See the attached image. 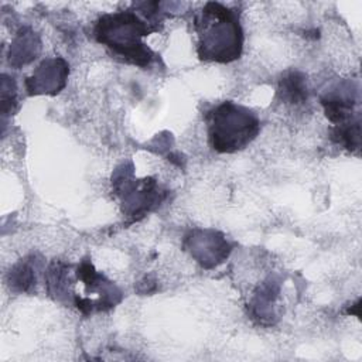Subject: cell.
Masks as SVG:
<instances>
[{
  "label": "cell",
  "instance_id": "1",
  "mask_svg": "<svg viewBox=\"0 0 362 362\" xmlns=\"http://www.w3.org/2000/svg\"><path fill=\"white\" fill-rule=\"evenodd\" d=\"M198 33V55L205 61L230 62L242 52L243 34L239 14L221 3H206L194 21Z\"/></svg>",
  "mask_w": 362,
  "mask_h": 362
},
{
  "label": "cell",
  "instance_id": "2",
  "mask_svg": "<svg viewBox=\"0 0 362 362\" xmlns=\"http://www.w3.org/2000/svg\"><path fill=\"white\" fill-rule=\"evenodd\" d=\"M156 30L153 23L141 20L133 10H126L102 16L96 23L95 37L126 61L147 66L154 54L141 38Z\"/></svg>",
  "mask_w": 362,
  "mask_h": 362
},
{
  "label": "cell",
  "instance_id": "3",
  "mask_svg": "<svg viewBox=\"0 0 362 362\" xmlns=\"http://www.w3.org/2000/svg\"><path fill=\"white\" fill-rule=\"evenodd\" d=\"M208 132L212 147L219 153H233L246 147L259 133V120L247 109L223 102L208 116Z\"/></svg>",
  "mask_w": 362,
  "mask_h": 362
},
{
  "label": "cell",
  "instance_id": "4",
  "mask_svg": "<svg viewBox=\"0 0 362 362\" xmlns=\"http://www.w3.org/2000/svg\"><path fill=\"white\" fill-rule=\"evenodd\" d=\"M68 65L61 58L45 59L33 74L27 78V89L31 95L37 93H58L66 81Z\"/></svg>",
  "mask_w": 362,
  "mask_h": 362
},
{
  "label": "cell",
  "instance_id": "5",
  "mask_svg": "<svg viewBox=\"0 0 362 362\" xmlns=\"http://www.w3.org/2000/svg\"><path fill=\"white\" fill-rule=\"evenodd\" d=\"M279 93L288 103H301L307 99V86L300 72H290L280 81Z\"/></svg>",
  "mask_w": 362,
  "mask_h": 362
},
{
  "label": "cell",
  "instance_id": "6",
  "mask_svg": "<svg viewBox=\"0 0 362 362\" xmlns=\"http://www.w3.org/2000/svg\"><path fill=\"white\" fill-rule=\"evenodd\" d=\"M35 37H34V33L28 31H21L18 34V37L16 38L11 49H13V57L10 58L11 62H14L16 58H20V64H25V62H30L33 58H35Z\"/></svg>",
  "mask_w": 362,
  "mask_h": 362
},
{
  "label": "cell",
  "instance_id": "7",
  "mask_svg": "<svg viewBox=\"0 0 362 362\" xmlns=\"http://www.w3.org/2000/svg\"><path fill=\"white\" fill-rule=\"evenodd\" d=\"M11 276H13V284L14 286H18V288L21 291H25L28 290V287L33 284V281H35V277L33 276V269L31 266L28 264H20L17 266L13 272H11Z\"/></svg>",
  "mask_w": 362,
  "mask_h": 362
}]
</instances>
